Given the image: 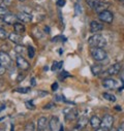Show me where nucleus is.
<instances>
[{
    "label": "nucleus",
    "instance_id": "f257e3e1",
    "mask_svg": "<svg viewBox=\"0 0 124 131\" xmlns=\"http://www.w3.org/2000/svg\"><path fill=\"white\" fill-rule=\"evenodd\" d=\"M88 45L90 48H105L107 46V39L100 34H93L88 38Z\"/></svg>",
    "mask_w": 124,
    "mask_h": 131
},
{
    "label": "nucleus",
    "instance_id": "f03ea898",
    "mask_svg": "<svg viewBox=\"0 0 124 131\" xmlns=\"http://www.w3.org/2000/svg\"><path fill=\"white\" fill-rule=\"evenodd\" d=\"M91 57L97 62H101L108 58L107 52L104 50V48H91Z\"/></svg>",
    "mask_w": 124,
    "mask_h": 131
},
{
    "label": "nucleus",
    "instance_id": "7ed1b4c3",
    "mask_svg": "<svg viewBox=\"0 0 124 131\" xmlns=\"http://www.w3.org/2000/svg\"><path fill=\"white\" fill-rule=\"evenodd\" d=\"M0 64L6 69L13 67V60L9 55L4 51H0Z\"/></svg>",
    "mask_w": 124,
    "mask_h": 131
},
{
    "label": "nucleus",
    "instance_id": "20e7f679",
    "mask_svg": "<svg viewBox=\"0 0 124 131\" xmlns=\"http://www.w3.org/2000/svg\"><path fill=\"white\" fill-rule=\"evenodd\" d=\"M98 19L102 22V23H107V24H111L114 20V15L109 10H104L101 13L98 14Z\"/></svg>",
    "mask_w": 124,
    "mask_h": 131
},
{
    "label": "nucleus",
    "instance_id": "39448f33",
    "mask_svg": "<svg viewBox=\"0 0 124 131\" xmlns=\"http://www.w3.org/2000/svg\"><path fill=\"white\" fill-rule=\"evenodd\" d=\"M113 125H114V118H113V116L106 115L102 118V120H101V127L104 129H106V130H110V129H112Z\"/></svg>",
    "mask_w": 124,
    "mask_h": 131
},
{
    "label": "nucleus",
    "instance_id": "423d86ee",
    "mask_svg": "<svg viewBox=\"0 0 124 131\" xmlns=\"http://www.w3.org/2000/svg\"><path fill=\"white\" fill-rule=\"evenodd\" d=\"M16 63H17V66H18L21 70H27V69H29V67H30L29 62H28L25 58H23L22 56H18V57H17Z\"/></svg>",
    "mask_w": 124,
    "mask_h": 131
},
{
    "label": "nucleus",
    "instance_id": "0eeeda50",
    "mask_svg": "<svg viewBox=\"0 0 124 131\" xmlns=\"http://www.w3.org/2000/svg\"><path fill=\"white\" fill-rule=\"evenodd\" d=\"M64 115H65V119L67 121H74L79 117V113L76 108H68L64 111Z\"/></svg>",
    "mask_w": 124,
    "mask_h": 131
},
{
    "label": "nucleus",
    "instance_id": "6e6552de",
    "mask_svg": "<svg viewBox=\"0 0 124 131\" xmlns=\"http://www.w3.org/2000/svg\"><path fill=\"white\" fill-rule=\"evenodd\" d=\"M104 29V25L97 21H92L90 23V32L93 34H96L97 32L101 31Z\"/></svg>",
    "mask_w": 124,
    "mask_h": 131
},
{
    "label": "nucleus",
    "instance_id": "1a4fd4ad",
    "mask_svg": "<svg viewBox=\"0 0 124 131\" xmlns=\"http://www.w3.org/2000/svg\"><path fill=\"white\" fill-rule=\"evenodd\" d=\"M49 127H50V130L51 131H59L60 127H61V124L59 122V119L57 117H53L50 122H49Z\"/></svg>",
    "mask_w": 124,
    "mask_h": 131
},
{
    "label": "nucleus",
    "instance_id": "9d476101",
    "mask_svg": "<svg viewBox=\"0 0 124 131\" xmlns=\"http://www.w3.org/2000/svg\"><path fill=\"white\" fill-rule=\"evenodd\" d=\"M89 124L93 129H97L101 127V119L98 116H92L89 120Z\"/></svg>",
    "mask_w": 124,
    "mask_h": 131
},
{
    "label": "nucleus",
    "instance_id": "9b49d317",
    "mask_svg": "<svg viewBox=\"0 0 124 131\" xmlns=\"http://www.w3.org/2000/svg\"><path fill=\"white\" fill-rule=\"evenodd\" d=\"M120 70H121V64L120 63H115L108 68L107 73H108V75H116L120 72Z\"/></svg>",
    "mask_w": 124,
    "mask_h": 131
},
{
    "label": "nucleus",
    "instance_id": "f8f14e48",
    "mask_svg": "<svg viewBox=\"0 0 124 131\" xmlns=\"http://www.w3.org/2000/svg\"><path fill=\"white\" fill-rule=\"evenodd\" d=\"M48 126H49L48 119L46 117H40L37 121V130L38 131H46Z\"/></svg>",
    "mask_w": 124,
    "mask_h": 131
},
{
    "label": "nucleus",
    "instance_id": "ddd939ff",
    "mask_svg": "<svg viewBox=\"0 0 124 131\" xmlns=\"http://www.w3.org/2000/svg\"><path fill=\"white\" fill-rule=\"evenodd\" d=\"M8 38L12 42L16 43V45H21L22 41H23V36L19 33H17V32H14V33H9L8 35Z\"/></svg>",
    "mask_w": 124,
    "mask_h": 131
},
{
    "label": "nucleus",
    "instance_id": "4468645a",
    "mask_svg": "<svg viewBox=\"0 0 124 131\" xmlns=\"http://www.w3.org/2000/svg\"><path fill=\"white\" fill-rule=\"evenodd\" d=\"M110 6H111V3H110V2H108V1H102V0H100V1L98 2V4H97V6L94 8V10H95L97 14H99V13H101V12H104V10H107Z\"/></svg>",
    "mask_w": 124,
    "mask_h": 131
},
{
    "label": "nucleus",
    "instance_id": "2eb2a0df",
    "mask_svg": "<svg viewBox=\"0 0 124 131\" xmlns=\"http://www.w3.org/2000/svg\"><path fill=\"white\" fill-rule=\"evenodd\" d=\"M3 20L5 22V24L7 25H15L17 22H19V19L17 16L13 15V14H7L3 17Z\"/></svg>",
    "mask_w": 124,
    "mask_h": 131
},
{
    "label": "nucleus",
    "instance_id": "dca6fc26",
    "mask_svg": "<svg viewBox=\"0 0 124 131\" xmlns=\"http://www.w3.org/2000/svg\"><path fill=\"white\" fill-rule=\"evenodd\" d=\"M17 17H18L19 21L23 22V23H29V22H31V20H32V16L29 15L28 13H24V12L19 13L17 15Z\"/></svg>",
    "mask_w": 124,
    "mask_h": 131
},
{
    "label": "nucleus",
    "instance_id": "f3484780",
    "mask_svg": "<svg viewBox=\"0 0 124 131\" xmlns=\"http://www.w3.org/2000/svg\"><path fill=\"white\" fill-rule=\"evenodd\" d=\"M102 86L106 89H114L117 87V81L114 79H106L102 81Z\"/></svg>",
    "mask_w": 124,
    "mask_h": 131
},
{
    "label": "nucleus",
    "instance_id": "a211bd4d",
    "mask_svg": "<svg viewBox=\"0 0 124 131\" xmlns=\"http://www.w3.org/2000/svg\"><path fill=\"white\" fill-rule=\"evenodd\" d=\"M88 122H89L88 118H87V117H85V116H82V117H81V118H79V120H78L77 129H79V130L84 129V128L86 127V125H87V123H88Z\"/></svg>",
    "mask_w": 124,
    "mask_h": 131
},
{
    "label": "nucleus",
    "instance_id": "6ab92c4d",
    "mask_svg": "<svg viewBox=\"0 0 124 131\" xmlns=\"http://www.w3.org/2000/svg\"><path fill=\"white\" fill-rule=\"evenodd\" d=\"M91 72L93 75H99L102 73V67H101V65L99 64H94V65H92L91 66Z\"/></svg>",
    "mask_w": 124,
    "mask_h": 131
},
{
    "label": "nucleus",
    "instance_id": "aec40b11",
    "mask_svg": "<svg viewBox=\"0 0 124 131\" xmlns=\"http://www.w3.org/2000/svg\"><path fill=\"white\" fill-rule=\"evenodd\" d=\"M14 30H15V32H17V33L22 34V33H24V32H25L26 28H25V25H23V23L19 21V22H17L14 25Z\"/></svg>",
    "mask_w": 124,
    "mask_h": 131
},
{
    "label": "nucleus",
    "instance_id": "412c9836",
    "mask_svg": "<svg viewBox=\"0 0 124 131\" xmlns=\"http://www.w3.org/2000/svg\"><path fill=\"white\" fill-rule=\"evenodd\" d=\"M102 97L105 98V99H107L108 101H112V102L116 101V97L113 94H110V93H107V92L102 94Z\"/></svg>",
    "mask_w": 124,
    "mask_h": 131
},
{
    "label": "nucleus",
    "instance_id": "4be33fe9",
    "mask_svg": "<svg viewBox=\"0 0 124 131\" xmlns=\"http://www.w3.org/2000/svg\"><path fill=\"white\" fill-rule=\"evenodd\" d=\"M24 131H35V125L33 122H30V123H27L25 128H24Z\"/></svg>",
    "mask_w": 124,
    "mask_h": 131
},
{
    "label": "nucleus",
    "instance_id": "5701e85b",
    "mask_svg": "<svg viewBox=\"0 0 124 131\" xmlns=\"http://www.w3.org/2000/svg\"><path fill=\"white\" fill-rule=\"evenodd\" d=\"M99 1H100V0H87V4H88L91 8L94 9V8L97 6V4H98Z\"/></svg>",
    "mask_w": 124,
    "mask_h": 131
},
{
    "label": "nucleus",
    "instance_id": "b1692460",
    "mask_svg": "<svg viewBox=\"0 0 124 131\" xmlns=\"http://www.w3.org/2000/svg\"><path fill=\"white\" fill-rule=\"evenodd\" d=\"M8 35H9V34H7V32H6L3 28L0 29V39L4 40V39H6V38L8 37Z\"/></svg>",
    "mask_w": 124,
    "mask_h": 131
},
{
    "label": "nucleus",
    "instance_id": "393cba45",
    "mask_svg": "<svg viewBox=\"0 0 124 131\" xmlns=\"http://www.w3.org/2000/svg\"><path fill=\"white\" fill-rule=\"evenodd\" d=\"M15 51H16V53L22 55V54H24V52H25V48H24V46H22V45H17L16 48H15Z\"/></svg>",
    "mask_w": 124,
    "mask_h": 131
},
{
    "label": "nucleus",
    "instance_id": "a878e982",
    "mask_svg": "<svg viewBox=\"0 0 124 131\" xmlns=\"http://www.w3.org/2000/svg\"><path fill=\"white\" fill-rule=\"evenodd\" d=\"M63 65V62H54L53 65H52V70H57V69H60Z\"/></svg>",
    "mask_w": 124,
    "mask_h": 131
},
{
    "label": "nucleus",
    "instance_id": "bb28decb",
    "mask_svg": "<svg viewBox=\"0 0 124 131\" xmlns=\"http://www.w3.org/2000/svg\"><path fill=\"white\" fill-rule=\"evenodd\" d=\"M34 55H35V50L33 47H28V56L30 59L34 58Z\"/></svg>",
    "mask_w": 124,
    "mask_h": 131
},
{
    "label": "nucleus",
    "instance_id": "cd10ccee",
    "mask_svg": "<svg viewBox=\"0 0 124 131\" xmlns=\"http://www.w3.org/2000/svg\"><path fill=\"white\" fill-rule=\"evenodd\" d=\"M7 14H9L8 13V9L4 6H0V18H3L5 15H7Z\"/></svg>",
    "mask_w": 124,
    "mask_h": 131
},
{
    "label": "nucleus",
    "instance_id": "c85d7f7f",
    "mask_svg": "<svg viewBox=\"0 0 124 131\" xmlns=\"http://www.w3.org/2000/svg\"><path fill=\"white\" fill-rule=\"evenodd\" d=\"M16 91L18 92V93H22V94H26V93H28L29 91H30V89L29 88H18V89H16Z\"/></svg>",
    "mask_w": 124,
    "mask_h": 131
},
{
    "label": "nucleus",
    "instance_id": "c756f323",
    "mask_svg": "<svg viewBox=\"0 0 124 131\" xmlns=\"http://www.w3.org/2000/svg\"><path fill=\"white\" fill-rule=\"evenodd\" d=\"M65 0H57V5L59 7H62V6H64L65 5Z\"/></svg>",
    "mask_w": 124,
    "mask_h": 131
},
{
    "label": "nucleus",
    "instance_id": "7c9ffc66",
    "mask_svg": "<svg viewBox=\"0 0 124 131\" xmlns=\"http://www.w3.org/2000/svg\"><path fill=\"white\" fill-rule=\"evenodd\" d=\"M54 105H55V104L51 102V103H49V104H46V105L44 106V110H50V108H52V107H54Z\"/></svg>",
    "mask_w": 124,
    "mask_h": 131
},
{
    "label": "nucleus",
    "instance_id": "2f4dec72",
    "mask_svg": "<svg viewBox=\"0 0 124 131\" xmlns=\"http://www.w3.org/2000/svg\"><path fill=\"white\" fill-rule=\"evenodd\" d=\"M13 3V0H3V4L5 5V6H8V5H11Z\"/></svg>",
    "mask_w": 124,
    "mask_h": 131
},
{
    "label": "nucleus",
    "instance_id": "473e14b6",
    "mask_svg": "<svg viewBox=\"0 0 124 131\" xmlns=\"http://www.w3.org/2000/svg\"><path fill=\"white\" fill-rule=\"evenodd\" d=\"M5 70H6V68H4V67L2 66V65L0 64V75H1V74H3V73L5 72Z\"/></svg>",
    "mask_w": 124,
    "mask_h": 131
},
{
    "label": "nucleus",
    "instance_id": "72a5a7b5",
    "mask_svg": "<svg viewBox=\"0 0 124 131\" xmlns=\"http://www.w3.org/2000/svg\"><path fill=\"white\" fill-rule=\"evenodd\" d=\"M4 24H5V22H4L3 18H0V29H1V28H3Z\"/></svg>",
    "mask_w": 124,
    "mask_h": 131
},
{
    "label": "nucleus",
    "instance_id": "f704fd0d",
    "mask_svg": "<svg viewBox=\"0 0 124 131\" xmlns=\"http://www.w3.org/2000/svg\"><path fill=\"white\" fill-rule=\"evenodd\" d=\"M57 89H58V84H57V83H55L54 85H52V90H53V91H56Z\"/></svg>",
    "mask_w": 124,
    "mask_h": 131
},
{
    "label": "nucleus",
    "instance_id": "c9c22d12",
    "mask_svg": "<svg viewBox=\"0 0 124 131\" xmlns=\"http://www.w3.org/2000/svg\"><path fill=\"white\" fill-rule=\"evenodd\" d=\"M26 106H28V108H31V110H32V108L34 107L31 102H26Z\"/></svg>",
    "mask_w": 124,
    "mask_h": 131
},
{
    "label": "nucleus",
    "instance_id": "e433bc0d",
    "mask_svg": "<svg viewBox=\"0 0 124 131\" xmlns=\"http://www.w3.org/2000/svg\"><path fill=\"white\" fill-rule=\"evenodd\" d=\"M117 131H124V123L123 124H121L120 126H119V128H118V130Z\"/></svg>",
    "mask_w": 124,
    "mask_h": 131
},
{
    "label": "nucleus",
    "instance_id": "4c0bfd02",
    "mask_svg": "<svg viewBox=\"0 0 124 131\" xmlns=\"http://www.w3.org/2000/svg\"><path fill=\"white\" fill-rule=\"evenodd\" d=\"M94 131H106V129H104L102 127H99V128H97V129H95Z\"/></svg>",
    "mask_w": 124,
    "mask_h": 131
},
{
    "label": "nucleus",
    "instance_id": "58836bf2",
    "mask_svg": "<svg viewBox=\"0 0 124 131\" xmlns=\"http://www.w3.org/2000/svg\"><path fill=\"white\" fill-rule=\"evenodd\" d=\"M31 85L35 86V79H31Z\"/></svg>",
    "mask_w": 124,
    "mask_h": 131
},
{
    "label": "nucleus",
    "instance_id": "ea45409f",
    "mask_svg": "<svg viewBox=\"0 0 124 131\" xmlns=\"http://www.w3.org/2000/svg\"><path fill=\"white\" fill-rule=\"evenodd\" d=\"M59 131H64V127L61 125V127H60V129H59Z\"/></svg>",
    "mask_w": 124,
    "mask_h": 131
},
{
    "label": "nucleus",
    "instance_id": "a19ab883",
    "mask_svg": "<svg viewBox=\"0 0 124 131\" xmlns=\"http://www.w3.org/2000/svg\"><path fill=\"white\" fill-rule=\"evenodd\" d=\"M116 110L117 111H121V106H116Z\"/></svg>",
    "mask_w": 124,
    "mask_h": 131
},
{
    "label": "nucleus",
    "instance_id": "79ce46f5",
    "mask_svg": "<svg viewBox=\"0 0 124 131\" xmlns=\"http://www.w3.org/2000/svg\"><path fill=\"white\" fill-rule=\"evenodd\" d=\"M11 131H14V125H12V128H11Z\"/></svg>",
    "mask_w": 124,
    "mask_h": 131
},
{
    "label": "nucleus",
    "instance_id": "37998d69",
    "mask_svg": "<svg viewBox=\"0 0 124 131\" xmlns=\"http://www.w3.org/2000/svg\"><path fill=\"white\" fill-rule=\"evenodd\" d=\"M19 1H21V2H24V1H26V0H19Z\"/></svg>",
    "mask_w": 124,
    "mask_h": 131
},
{
    "label": "nucleus",
    "instance_id": "c03bdc74",
    "mask_svg": "<svg viewBox=\"0 0 124 131\" xmlns=\"http://www.w3.org/2000/svg\"><path fill=\"white\" fill-rule=\"evenodd\" d=\"M119 1H124V0H119Z\"/></svg>",
    "mask_w": 124,
    "mask_h": 131
}]
</instances>
